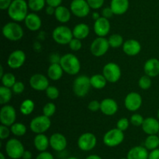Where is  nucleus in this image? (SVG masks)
Returning a JSON list of instances; mask_svg holds the SVG:
<instances>
[{
  "instance_id": "obj_1",
  "label": "nucleus",
  "mask_w": 159,
  "mask_h": 159,
  "mask_svg": "<svg viewBox=\"0 0 159 159\" xmlns=\"http://www.w3.org/2000/svg\"><path fill=\"white\" fill-rule=\"evenodd\" d=\"M28 8L25 0H13L8 9V15L14 22H22L28 15Z\"/></svg>"
},
{
  "instance_id": "obj_2",
  "label": "nucleus",
  "mask_w": 159,
  "mask_h": 159,
  "mask_svg": "<svg viewBox=\"0 0 159 159\" xmlns=\"http://www.w3.org/2000/svg\"><path fill=\"white\" fill-rule=\"evenodd\" d=\"M64 72L68 74L76 75L81 70V63L77 56L71 53H67L61 56L60 63Z\"/></svg>"
},
{
  "instance_id": "obj_3",
  "label": "nucleus",
  "mask_w": 159,
  "mask_h": 159,
  "mask_svg": "<svg viewBox=\"0 0 159 159\" xmlns=\"http://www.w3.org/2000/svg\"><path fill=\"white\" fill-rule=\"evenodd\" d=\"M2 34L6 39L16 41L23 37V30L17 22H9L3 26Z\"/></svg>"
},
{
  "instance_id": "obj_4",
  "label": "nucleus",
  "mask_w": 159,
  "mask_h": 159,
  "mask_svg": "<svg viewBox=\"0 0 159 159\" xmlns=\"http://www.w3.org/2000/svg\"><path fill=\"white\" fill-rule=\"evenodd\" d=\"M52 37L58 45H65L70 43V41L74 38V36L72 30L70 29L68 26L61 25L54 28L52 32Z\"/></svg>"
},
{
  "instance_id": "obj_5",
  "label": "nucleus",
  "mask_w": 159,
  "mask_h": 159,
  "mask_svg": "<svg viewBox=\"0 0 159 159\" xmlns=\"http://www.w3.org/2000/svg\"><path fill=\"white\" fill-rule=\"evenodd\" d=\"M91 87L90 77L85 75H81L76 77L73 82L72 90L76 96L83 98L89 93Z\"/></svg>"
},
{
  "instance_id": "obj_6",
  "label": "nucleus",
  "mask_w": 159,
  "mask_h": 159,
  "mask_svg": "<svg viewBox=\"0 0 159 159\" xmlns=\"http://www.w3.org/2000/svg\"><path fill=\"white\" fill-rule=\"evenodd\" d=\"M51 126V121L49 117L44 115H38L33 118L30 123V128L31 131L36 134L44 133L50 129Z\"/></svg>"
},
{
  "instance_id": "obj_7",
  "label": "nucleus",
  "mask_w": 159,
  "mask_h": 159,
  "mask_svg": "<svg viewBox=\"0 0 159 159\" xmlns=\"http://www.w3.org/2000/svg\"><path fill=\"white\" fill-rule=\"evenodd\" d=\"M25 149L21 141L16 138H12L6 142V152L12 159H19L23 157Z\"/></svg>"
},
{
  "instance_id": "obj_8",
  "label": "nucleus",
  "mask_w": 159,
  "mask_h": 159,
  "mask_svg": "<svg viewBox=\"0 0 159 159\" xmlns=\"http://www.w3.org/2000/svg\"><path fill=\"white\" fill-rule=\"evenodd\" d=\"M124 140V133L117 128L110 129L103 136V143L106 146L113 147L120 144Z\"/></svg>"
},
{
  "instance_id": "obj_9",
  "label": "nucleus",
  "mask_w": 159,
  "mask_h": 159,
  "mask_svg": "<svg viewBox=\"0 0 159 159\" xmlns=\"http://www.w3.org/2000/svg\"><path fill=\"white\" fill-rule=\"evenodd\" d=\"M110 47L108 39L105 37H98L92 42L90 51L96 57H101L108 51Z\"/></svg>"
},
{
  "instance_id": "obj_10",
  "label": "nucleus",
  "mask_w": 159,
  "mask_h": 159,
  "mask_svg": "<svg viewBox=\"0 0 159 159\" xmlns=\"http://www.w3.org/2000/svg\"><path fill=\"white\" fill-rule=\"evenodd\" d=\"M102 75L105 76L107 82L116 83L120 79L121 70L119 65L115 62H109L103 66Z\"/></svg>"
},
{
  "instance_id": "obj_11",
  "label": "nucleus",
  "mask_w": 159,
  "mask_h": 159,
  "mask_svg": "<svg viewBox=\"0 0 159 159\" xmlns=\"http://www.w3.org/2000/svg\"><path fill=\"white\" fill-rule=\"evenodd\" d=\"M16 118V109L9 104H5L0 110V122L2 125L6 126H11L15 123Z\"/></svg>"
},
{
  "instance_id": "obj_12",
  "label": "nucleus",
  "mask_w": 159,
  "mask_h": 159,
  "mask_svg": "<svg viewBox=\"0 0 159 159\" xmlns=\"http://www.w3.org/2000/svg\"><path fill=\"white\" fill-rule=\"evenodd\" d=\"M97 139L95 134L92 132L82 133L78 139V147L83 151H89L96 147Z\"/></svg>"
},
{
  "instance_id": "obj_13",
  "label": "nucleus",
  "mask_w": 159,
  "mask_h": 159,
  "mask_svg": "<svg viewBox=\"0 0 159 159\" xmlns=\"http://www.w3.org/2000/svg\"><path fill=\"white\" fill-rule=\"evenodd\" d=\"M70 9L75 17L83 18L89 15L91 8L86 0H73L70 6Z\"/></svg>"
},
{
  "instance_id": "obj_14",
  "label": "nucleus",
  "mask_w": 159,
  "mask_h": 159,
  "mask_svg": "<svg viewBox=\"0 0 159 159\" xmlns=\"http://www.w3.org/2000/svg\"><path fill=\"white\" fill-rule=\"evenodd\" d=\"M142 104V98L141 94L137 92H130L126 96L124 100V105L130 112H136Z\"/></svg>"
},
{
  "instance_id": "obj_15",
  "label": "nucleus",
  "mask_w": 159,
  "mask_h": 159,
  "mask_svg": "<svg viewBox=\"0 0 159 159\" xmlns=\"http://www.w3.org/2000/svg\"><path fill=\"white\" fill-rule=\"evenodd\" d=\"M26 61V54L23 50H15L9 55L7 64L12 70H16L23 66Z\"/></svg>"
},
{
  "instance_id": "obj_16",
  "label": "nucleus",
  "mask_w": 159,
  "mask_h": 159,
  "mask_svg": "<svg viewBox=\"0 0 159 159\" xmlns=\"http://www.w3.org/2000/svg\"><path fill=\"white\" fill-rule=\"evenodd\" d=\"M29 84L30 87L34 90H46V89L49 87V80L48 77L41 73H35L30 78Z\"/></svg>"
},
{
  "instance_id": "obj_17",
  "label": "nucleus",
  "mask_w": 159,
  "mask_h": 159,
  "mask_svg": "<svg viewBox=\"0 0 159 159\" xmlns=\"http://www.w3.org/2000/svg\"><path fill=\"white\" fill-rule=\"evenodd\" d=\"M94 32L98 37H106L110 33V23L108 19L99 17L94 23Z\"/></svg>"
},
{
  "instance_id": "obj_18",
  "label": "nucleus",
  "mask_w": 159,
  "mask_h": 159,
  "mask_svg": "<svg viewBox=\"0 0 159 159\" xmlns=\"http://www.w3.org/2000/svg\"><path fill=\"white\" fill-rule=\"evenodd\" d=\"M67 139L60 132L53 133L50 137V146L56 151H62L67 147Z\"/></svg>"
},
{
  "instance_id": "obj_19",
  "label": "nucleus",
  "mask_w": 159,
  "mask_h": 159,
  "mask_svg": "<svg viewBox=\"0 0 159 159\" xmlns=\"http://www.w3.org/2000/svg\"><path fill=\"white\" fill-rule=\"evenodd\" d=\"M141 45L138 41L129 39L124 41L123 45V51L127 55L135 56L141 52Z\"/></svg>"
},
{
  "instance_id": "obj_20",
  "label": "nucleus",
  "mask_w": 159,
  "mask_h": 159,
  "mask_svg": "<svg viewBox=\"0 0 159 159\" xmlns=\"http://www.w3.org/2000/svg\"><path fill=\"white\" fill-rule=\"evenodd\" d=\"M141 127L148 135H155L159 132V121L153 117H148L144 118Z\"/></svg>"
},
{
  "instance_id": "obj_21",
  "label": "nucleus",
  "mask_w": 159,
  "mask_h": 159,
  "mask_svg": "<svg viewBox=\"0 0 159 159\" xmlns=\"http://www.w3.org/2000/svg\"><path fill=\"white\" fill-rule=\"evenodd\" d=\"M100 111L106 115H113L117 112L118 104L112 98H105L101 101Z\"/></svg>"
},
{
  "instance_id": "obj_22",
  "label": "nucleus",
  "mask_w": 159,
  "mask_h": 159,
  "mask_svg": "<svg viewBox=\"0 0 159 159\" xmlns=\"http://www.w3.org/2000/svg\"><path fill=\"white\" fill-rule=\"evenodd\" d=\"M144 71L147 76L155 77L159 75V60L155 58L148 59L144 65Z\"/></svg>"
},
{
  "instance_id": "obj_23",
  "label": "nucleus",
  "mask_w": 159,
  "mask_h": 159,
  "mask_svg": "<svg viewBox=\"0 0 159 159\" xmlns=\"http://www.w3.org/2000/svg\"><path fill=\"white\" fill-rule=\"evenodd\" d=\"M24 21L26 28L30 31H34H34H37L41 27V19L40 18V17L37 14L34 13V12H31V13L28 14Z\"/></svg>"
},
{
  "instance_id": "obj_24",
  "label": "nucleus",
  "mask_w": 159,
  "mask_h": 159,
  "mask_svg": "<svg viewBox=\"0 0 159 159\" xmlns=\"http://www.w3.org/2000/svg\"><path fill=\"white\" fill-rule=\"evenodd\" d=\"M148 150L145 147L136 146L132 147L127 153V159H148Z\"/></svg>"
},
{
  "instance_id": "obj_25",
  "label": "nucleus",
  "mask_w": 159,
  "mask_h": 159,
  "mask_svg": "<svg viewBox=\"0 0 159 159\" xmlns=\"http://www.w3.org/2000/svg\"><path fill=\"white\" fill-rule=\"evenodd\" d=\"M110 8L115 15H123L129 8V0H111Z\"/></svg>"
},
{
  "instance_id": "obj_26",
  "label": "nucleus",
  "mask_w": 159,
  "mask_h": 159,
  "mask_svg": "<svg viewBox=\"0 0 159 159\" xmlns=\"http://www.w3.org/2000/svg\"><path fill=\"white\" fill-rule=\"evenodd\" d=\"M34 144L37 151L40 152L46 151L50 145V139H48V137L43 133L37 134L34 137Z\"/></svg>"
},
{
  "instance_id": "obj_27",
  "label": "nucleus",
  "mask_w": 159,
  "mask_h": 159,
  "mask_svg": "<svg viewBox=\"0 0 159 159\" xmlns=\"http://www.w3.org/2000/svg\"><path fill=\"white\" fill-rule=\"evenodd\" d=\"M54 17L56 20L62 23H68L71 19V12L67 7L63 6H59L56 8Z\"/></svg>"
},
{
  "instance_id": "obj_28",
  "label": "nucleus",
  "mask_w": 159,
  "mask_h": 159,
  "mask_svg": "<svg viewBox=\"0 0 159 159\" xmlns=\"http://www.w3.org/2000/svg\"><path fill=\"white\" fill-rule=\"evenodd\" d=\"M89 26L83 23H79L76 26H75V27L72 30L74 37L79 39V40L86 38L89 34Z\"/></svg>"
},
{
  "instance_id": "obj_29",
  "label": "nucleus",
  "mask_w": 159,
  "mask_h": 159,
  "mask_svg": "<svg viewBox=\"0 0 159 159\" xmlns=\"http://www.w3.org/2000/svg\"><path fill=\"white\" fill-rule=\"evenodd\" d=\"M64 70L60 64H51L48 69V76L51 80L57 81L63 76Z\"/></svg>"
},
{
  "instance_id": "obj_30",
  "label": "nucleus",
  "mask_w": 159,
  "mask_h": 159,
  "mask_svg": "<svg viewBox=\"0 0 159 159\" xmlns=\"http://www.w3.org/2000/svg\"><path fill=\"white\" fill-rule=\"evenodd\" d=\"M90 83L93 88L100 90L106 87L107 80L102 74H95L90 77Z\"/></svg>"
},
{
  "instance_id": "obj_31",
  "label": "nucleus",
  "mask_w": 159,
  "mask_h": 159,
  "mask_svg": "<svg viewBox=\"0 0 159 159\" xmlns=\"http://www.w3.org/2000/svg\"><path fill=\"white\" fill-rule=\"evenodd\" d=\"M35 104L34 102L30 99H26L21 103L20 107V112L24 115H29L34 112Z\"/></svg>"
},
{
  "instance_id": "obj_32",
  "label": "nucleus",
  "mask_w": 159,
  "mask_h": 159,
  "mask_svg": "<svg viewBox=\"0 0 159 159\" xmlns=\"http://www.w3.org/2000/svg\"><path fill=\"white\" fill-rule=\"evenodd\" d=\"M144 147L148 150L153 151L157 149L159 147V137L158 136L155 135H148L144 141Z\"/></svg>"
},
{
  "instance_id": "obj_33",
  "label": "nucleus",
  "mask_w": 159,
  "mask_h": 159,
  "mask_svg": "<svg viewBox=\"0 0 159 159\" xmlns=\"http://www.w3.org/2000/svg\"><path fill=\"white\" fill-rule=\"evenodd\" d=\"M12 92L9 87L2 86L0 87V104L5 105L7 104L12 98Z\"/></svg>"
},
{
  "instance_id": "obj_34",
  "label": "nucleus",
  "mask_w": 159,
  "mask_h": 159,
  "mask_svg": "<svg viewBox=\"0 0 159 159\" xmlns=\"http://www.w3.org/2000/svg\"><path fill=\"white\" fill-rule=\"evenodd\" d=\"M10 130L16 137H23L26 132V126L22 123H15L10 126Z\"/></svg>"
},
{
  "instance_id": "obj_35",
  "label": "nucleus",
  "mask_w": 159,
  "mask_h": 159,
  "mask_svg": "<svg viewBox=\"0 0 159 159\" xmlns=\"http://www.w3.org/2000/svg\"><path fill=\"white\" fill-rule=\"evenodd\" d=\"M108 41L110 44V46L113 48H119V47L122 46L124 43L123 37L120 34H113L111 36H110V37L108 38Z\"/></svg>"
},
{
  "instance_id": "obj_36",
  "label": "nucleus",
  "mask_w": 159,
  "mask_h": 159,
  "mask_svg": "<svg viewBox=\"0 0 159 159\" xmlns=\"http://www.w3.org/2000/svg\"><path fill=\"white\" fill-rule=\"evenodd\" d=\"M1 79L2 86L9 87V88H12L14 84H15V83L16 82L15 76L11 73H4V75L1 77Z\"/></svg>"
},
{
  "instance_id": "obj_37",
  "label": "nucleus",
  "mask_w": 159,
  "mask_h": 159,
  "mask_svg": "<svg viewBox=\"0 0 159 159\" xmlns=\"http://www.w3.org/2000/svg\"><path fill=\"white\" fill-rule=\"evenodd\" d=\"M46 4V0H29L28 7L34 12H39L42 10Z\"/></svg>"
},
{
  "instance_id": "obj_38",
  "label": "nucleus",
  "mask_w": 159,
  "mask_h": 159,
  "mask_svg": "<svg viewBox=\"0 0 159 159\" xmlns=\"http://www.w3.org/2000/svg\"><path fill=\"white\" fill-rule=\"evenodd\" d=\"M138 85H139L140 88H141L142 90H148L152 86V80H151L150 76H147V75L141 76L138 81Z\"/></svg>"
},
{
  "instance_id": "obj_39",
  "label": "nucleus",
  "mask_w": 159,
  "mask_h": 159,
  "mask_svg": "<svg viewBox=\"0 0 159 159\" xmlns=\"http://www.w3.org/2000/svg\"><path fill=\"white\" fill-rule=\"evenodd\" d=\"M56 112V105L53 102H48L43 106V115L48 117H51L54 115Z\"/></svg>"
},
{
  "instance_id": "obj_40",
  "label": "nucleus",
  "mask_w": 159,
  "mask_h": 159,
  "mask_svg": "<svg viewBox=\"0 0 159 159\" xmlns=\"http://www.w3.org/2000/svg\"><path fill=\"white\" fill-rule=\"evenodd\" d=\"M45 91L47 97L51 100H56L59 97L58 89L54 86H49Z\"/></svg>"
},
{
  "instance_id": "obj_41",
  "label": "nucleus",
  "mask_w": 159,
  "mask_h": 159,
  "mask_svg": "<svg viewBox=\"0 0 159 159\" xmlns=\"http://www.w3.org/2000/svg\"><path fill=\"white\" fill-rule=\"evenodd\" d=\"M144 118H143L142 115L141 114L135 113L134 115H132V116L130 117V123H131L133 126H142L143 123H144Z\"/></svg>"
},
{
  "instance_id": "obj_42",
  "label": "nucleus",
  "mask_w": 159,
  "mask_h": 159,
  "mask_svg": "<svg viewBox=\"0 0 159 159\" xmlns=\"http://www.w3.org/2000/svg\"><path fill=\"white\" fill-rule=\"evenodd\" d=\"M130 122L129 121L128 118H120L117 121V123H116V128L119 129L120 130L124 132V131H126L128 129L129 126H130Z\"/></svg>"
},
{
  "instance_id": "obj_43",
  "label": "nucleus",
  "mask_w": 159,
  "mask_h": 159,
  "mask_svg": "<svg viewBox=\"0 0 159 159\" xmlns=\"http://www.w3.org/2000/svg\"><path fill=\"white\" fill-rule=\"evenodd\" d=\"M68 45H69V48H71V51H79L82 47V41H81V40H79V39H77V38H75V37L71 41H70V43L68 44Z\"/></svg>"
},
{
  "instance_id": "obj_44",
  "label": "nucleus",
  "mask_w": 159,
  "mask_h": 159,
  "mask_svg": "<svg viewBox=\"0 0 159 159\" xmlns=\"http://www.w3.org/2000/svg\"><path fill=\"white\" fill-rule=\"evenodd\" d=\"M12 92L16 94H20L23 93L25 90V85L23 82L21 81H16L13 87H12Z\"/></svg>"
},
{
  "instance_id": "obj_45",
  "label": "nucleus",
  "mask_w": 159,
  "mask_h": 159,
  "mask_svg": "<svg viewBox=\"0 0 159 159\" xmlns=\"http://www.w3.org/2000/svg\"><path fill=\"white\" fill-rule=\"evenodd\" d=\"M8 127L9 126H4V125L0 126V139L1 140H5V139L8 138L10 135L11 130Z\"/></svg>"
},
{
  "instance_id": "obj_46",
  "label": "nucleus",
  "mask_w": 159,
  "mask_h": 159,
  "mask_svg": "<svg viewBox=\"0 0 159 159\" xmlns=\"http://www.w3.org/2000/svg\"><path fill=\"white\" fill-rule=\"evenodd\" d=\"M90 8L93 9H98L102 6L104 0H86Z\"/></svg>"
},
{
  "instance_id": "obj_47",
  "label": "nucleus",
  "mask_w": 159,
  "mask_h": 159,
  "mask_svg": "<svg viewBox=\"0 0 159 159\" xmlns=\"http://www.w3.org/2000/svg\"><path fill=\"white\" fill-rule=\"evenodd\" d=\"M100 105L101 103L99 101H98L97 100H93V101H91L89 103L88 108L91 112H96L97 111L100 110Z\"/></svg>"
},
{
  "instance_id": "obj_48",
  "label": "nucleus",
  "mask_w": 159,
  "mask_h": 159,
  "mask_svg": "<svg viewBox=\"0 0 159 159\" xmlns=\"http://www.w3.org/2000/svg\"><path fill=\"white\" fill-rule=\"evenodd\" d=\"M113 10L111 9V8L110 7H106L104 8L103 9H102V17H105V18L107 19H110L113 16Z\"/></svg>"
},
{
  "instance_id": "obj_49",
  "label": "nucleus",
  "mask_w": 159,
  "mask_h": 159,
  "mask_svg": "<svg viewBox=\"0 0 159 159\" xmlns=\"http://www.w3.org/2000/svg\"><path fill=\"white\" fill-rule=\"evenodd\" d=\"M36 159H54V156L48 151H42L37 156Z\"/></svg>"
},
{
  "instance_id": "obj_50",
  "label": "nucleus",
  "mask_w": 159,
  "mask_h": 159,
  "mask_svg": "<svg viewBox=\"0 0 159 159\" xmlns=\"http://www.w3.org/2000/svg\"><path fill=\"white\" fill-rule=\"evenodd\" d=\"M61 59V56L59 55L57 53H53V54L50 55L49 60L51 64H59L60 63Z\"/></svg>"
},
{
  "instance_id": "obj_51",
  "label": "nucleus",
  "mask_w": 159,
  "mask_h": 159,
  "mask_svg": "<svg viewBox=\"0 0 159 159\" xmlns=\"http://www.w3.org/2000/svg\"><path fill=\"white\" fill-rule=\"evenodd\" d=\"M12 0H0V9L2 10L8 9L12 3Z\"/></svg>"
},
{
  "instance_id": "obj_52",
  "label": "nucleus",
  "mask_w": 159,
  "mask_h": 159,
  "mask_svg": "<svg viewBox=\"0 0 159 159\" xmlns=\"http://www.w3.org/2000/svg\"><path fill=\"white\" fill-rule=\"evenodd\" d=\"M62 2V0H46V3L48 6H53V7H58L61 6Z\"/></svg>"
},
{
  "instance_id": "obj_53",
  "label": "nucleus",
  "mask_w": 159,
  "mask_h": 159,
  "mask_svg": "<svg viewBox=\"0 0 159 159\" xmlns=\"http://www.w3.org/2000/svg\"><path fill=\"white\" fill-rule=\"evenodd\" d=\"M148 159H159V149L153 150L149 153Z\"/></svg>"
},
{
  "instance_id": "obj_54",
  "label": "nucleus",
  "mask_w": 159,
  "mask_h": 159,
  "mask_svg": "<svg viewBox=\"0 0 159 159\" xmlns=\"http://www.w3.org/2000/svg\"><path fill=\"white\" fill-rule=\"evenodd\" d=\"M55 9H56L55 7H53V6H48V7L46 8L47 14H48V15H53V14H54V15Z\"/></svg>"
},
{
  "instance_id": "obj_55",
  "label": "nucleus",
  "mask_w": 159,
  "mask_h": 159,
  "mask_svg": "<svg viewBox=\"0 0 159 159\" xmlns=\"http://www.w3.org/2000/svg\"><path fill=\"white\" fill-rule=\"evenodd\" d=\"M23 159H31L32 158V153L29 151H25L23 154Z\"/></svg>"
},
{
  "instance_id": "obj_56",
  "label": "nucleus",
  "mask_w": 159,
  "mask_h": 159,
  "mask_svg": "<svg viewBox=\"0 0 159 159\" xmlns=\"http://www.w3.org/2000/svg\"><path fill=\"white\" fill-rule=\"evenodd\" d=\"M85 159H102V157H99V155H96V154H91V155L88 156Z\"/></svg>"
},
{
  "instance_id": "obj_57",
  "label": "nucleus",
  "mask_w": 159,
  "mask_h": 159,
  "mask_svg": "<svg viewBox=\"0 0 159 159\" xmlns=\"http://www.w3.org/2000/svg\"><path fill=\"white\" fill-rule=\"evenodd\" d=\"M34 48L36 51H39L41 48V45H40V42H35L34 45Z\"/></svg>"
},
{
  "instance_id": "obj_58",
  "label": "nucleus",
  "mask_w": 159,
  "mask_h": 159,
  "mask_svg": "<svg viewBox=\"0 0 159 159\" xmlns=\"http://www.w3.org/2000/svg\"><path fill=\"white\" fill-rule=\"evenodd\" d=\"M92 17H93V20H95V21H96V20H97L99 18V17H101L100 16H99V12H93V15H92Z\"/></svg>"
},
{
  "instance_id": "obj_59",
  "label": "nucleus",
  "mask_w": 159,
  "mask_h": 159,
  "mask_svg": "<svg viewBox=\"0 0 159 159\" xmlns=\"http://www.w3.org/2000/svg\"><path fill=\"white\" fill-rule=\"evenodd\" d=\"M3 75H4V73H3V67L2 65H0V77H2Z\"/></svg>"
},
{
  "instance_id": "obj_60",
  "label": "nucleus",
  "mask_w": 159,
  "mask_h": 159,
  "mask_svg": "<svg viewBox=\"0 0 159 159\" xmlns=\"http://www.w3.org/2000/svg\"><path fill=\"white\" fill-rule=\"evenodd\" d=\"M0 159H6L5 155L3 154V153H0Z\"/></svg>"
},
{
  "instance_id": "obj_61",
  "label": "nucleus",
  "mask_w": 159,
  "mask_h": 159,
  "mask_svg": "<svg viewBox=\"0 0 159 159\" xmlns=\"http://www.w3.org/2000/svg\"><path fill=\"white\" fill-rule=\"evenodd\" d=\"M68 159H79L77 157H68Z\"/></svg>"
},
{
  "instance_id": "obj_62",
  "label": "nucleus",
  "mask_w": 159,
  "mask_h": 159,
  "mask_svg": "<svg viewBox=\"0 0 159 159\" xmlns=\"http://www.w3.org/2000/svg\"><path fill=\"white\" fill-rule=\"evenodd\" d=\"M158 119H159V109H158Z\"/></svg>"
},
{
  "instance_id": "obj_63",
  "label": "nucleus",
  "mask_w": 159,
  "mask_h": 159,
  "mask_svg": "<svg viewBox=\"0 0 159 159\" xmlns=\"http://www.w3.org/2000/svg\"><path fill=\"white\" fill-rule=\"evenodd\" d=\"M121 159H127V158H124V157H123V158H121Z\"/></svg>"
},
{
  "instance_id": "obj_64",
  "label": "nucleus",
  "mask_w": 159,
  "mask_h": 159,
  "mask_svg": "<svg viewBox=\"0 0 159 159\" xmlns=\"http://www.w3.org/2000/svg\"><path fill=\"white\" fill-rule=\"evenodd\" d=\"M158 137H159V132H158Z\"/></svg>"
}]
</instances>
